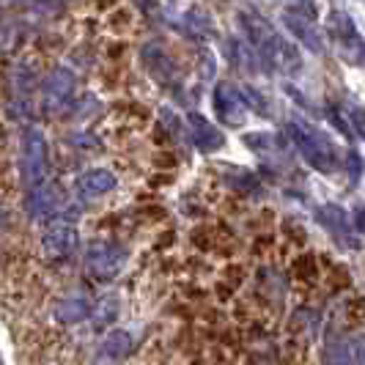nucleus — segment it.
<instances>
[{"label": "nucleus", "instance_id": "nucleus-5", "mask_svg": "<svg viewBox=\"0 0 365 365\" xmlns=\"http://www.w3.org/2000/svg\"><path fill=\"white\" fill-rule=\"evenodd\" d=\"M327 34L332 38V44L341 50V55L346 58L349 63H365V38L357 31V25L351 22L346 11H332L327 17Z\"/></svg>", "mask_w": 365, "mask_h": 365}, {"label": "nucleus", "instance_id": "nucleus-3", "mask_svg": "<svg viewBox=\"0 0 365 365\" xmlns=\"http://www.w3.org/2000/svg\"><path fill=\"white\" fill-rule=\"evenodd\" d=\"M86 269L91 274L93 280H102V283H108V280H115L118 274L124 272V267H127L129 261V253L124 245H118V242H108V239H96L88 245V250H86Z\"/></svg>", "mask_w": 365, "mask_h": 365}, {"label": "nucleus", "instance_id": "nucleus-10", "mask_svg": "<svg viewBox=\"0 0 365 365\" xmlns=\"http://www.w3.org/2000/svg\"><path fill=\"white\" fill-rule=\"evenodd\" d=\"M74 93V74L66 66H58L50 72V77L44 80V91H41V105L47 113L66 108V102Z\"/></svg>", "mask_w": 365, "mask_h": 365}, {"label": "nucleus", "instance_id": "nucleus-4", "mask_svg": "<svg viewBox=\"0 0 365 365\" xmlns=\"http://www.w3.org/2000/svg\"><path fill=\"white\" fill-rule=\"evenodd\" d=\"M47 163H50V157H47L44 132L36 127L25 129L22 146H19V168H22V182L28 190L47 182Z\"/></svg>", "mask_w": 365, "mask_h": 365}, {"label": "nucleus", "instance_id": "nucleus-19", "mask_svg": "<svg viewBox=\"0 0 365 365\" xmlns=\"http://www.w3.org/2000/svg\"><path fill=\"white\" fill-rule=\"evenodd\" d=\"M349 121H351V129L365 140V108L351 105V108H349Z\"/></svg>", "mask_w": 365, "mask_h": 365}, {"label": "nucleus", "instance_id": "nucleus-17", "mask_svg": "<svg viewBox=\"0 0 365 365\" xmlns=\"http://www.w3.org/2000/svg\"><path fill=\"white\" fill-rule=\"evenodd\" d=\"M316 217H319V222H324L329 231H338V234H349L351 231L346 212L341 206H335V203H324L322 209H316Z\"/></svg>", "mask_w": 365, "mask_h": 365}, {"label": "nucleus", "instance_id": "nucleus-21", "mask_svg": "<svg viewBox=\"0 0 365 365\" xmlns=\"http://www.w3.org/2000/svg\"><path fill=\"white\" fill-rule=\"evenodd\" d=\"M354 225H357L360 234H365V206H360V209L354 212Z\"/></svg>", "mask_w": 365, "mask_h": 365}, {"label": "nucleus", "instance_id": "nucleus-1", "mask_svg": "<svg viewBox=\"0 0 365 365\" xmlns=\"http://www.w3.org/2000/svg\"><path fill=\"white\" fill-rule=\"evenodd\" d=\"M239 22H242V31L247 36V44L253 47V53H256L261 66L299 72V53H297V47L289 44L283 36H277L272 25H267V19H261L253 11H242Z\"/></svg>", "mask_w": 365, "mask_h": 365}, {"label": "nucleus", "instance_id": "nucleus-11", "mask_svg": "<svg viewBox=\"0 0 365 365\" xmlns=\"http://www.w3.org/2000/svg\"><path fill=\"white\" fill-rule=\"evenodd\" d=\"M140 58H143L146 69L151 72V77H154L157 83H163V86H176V83H179V66H176V61H173V58L168 55V50L160 47L157 41L146 44V47L140 50Z\"/></svg>", "mask_w": 365, "mask_h": 365}, {"label": "nucleus", "instance_id": "nucleus-16", "mask_svg": "<svg viewBox=\"0 0 365 365\" xmlns=\"http://www.w3.org/2000/svg\"><path fill=\"white\" fill-rule=\"evenodd\" d=\"M118 297H102L96 305H93V311H91V322H93V327L96 329H105L110 327V324H115V316H118Z\"/></svg>", "mask_w": 365, "mask_h": 365}, {"label": "nucleus", "instance_id": "nucleus-13", "mask_svg": "<svg viewBox=\"0 0 365 365\" xmlns=\"http://www.w3.org/2000/svg\"><path fill=\"white\" fill-rule=\"evenodd\" d=\"M115 184H118V179L108 168H91L77 179V195L86 201H93V198H102V195L113 192Z\"/></svg>", "mask_w": 365, "mask_h": 365}, {"label": "nucleus", "instance_id": "nucleus-22", "mask_svg": "<svg viewBox=\"0 0 365 365\" xmlns=\"http://www.w3.org/2000/svg\"><path fill=\"white\" fill-rule=\"evenodd\" d=\"M135 3H138L143 11H148V9H151V0H135Z\"/></svg>", "mask_w": 365, "mask_h": 365}, {"label": "nucleus", "instance_id": "nucleus-9", "mask_svg": "<svg viewBox=\"0 0 365 365\" xmlns=\"http://www.w3.org/2000/svg\"><path fill=\"white\" fill-rule=\"evenodd\" d=\"M41 250L53 261H66L80 250V234L72 222H55L41 234Z\"/></svg>", "mask_w": 365, "mask_h": 365}, {"label": "nucleus", "instance_id": "nucleus-6", "mask_svg": "<svg viewBox=\"0 0 365 365\" xmlns=\"http://www.w3.org/2000/svg\"><path fill=\"white\" fill-rule=\"evenodd\" d=\"M280 19H283L286 31H289L305 50H311V53H322V50H324L322 34H319V28H316V9H313L311 3H308V6H305V3H294L292 9L283 11Z\"/></svg>", "mask_w": 365, "mask_h": 365}, {"label": "nucleus", "instance_id": "nucleus-18", "mask_svg": "<svg viewBox=\"0 0 365 365\" xmlns=\"http://www.w3.org/2000/svg\"><path fill=\"white\" fill-rule=\"evenodd\" d=\"M349 365H365V335L349 341Z\"/></svg>", "mask_w": 365, "mask_h": 365}, {"label": "nucleus", "instance_id": "nucleus-7", "mask_svg": "<svg viewBox=\"0 0 365 365\" xmlns=\"http://www.w3.org/2000/svg\"><path fill=\"white\" fill-rule=\"evenodd\" d=\"M212 108H215V115H217L222 124H228V127L245 124L247 110H250L245 93L239 91L237 86H231V83L215 86V91H212Z\"/></svg>", "mask_w": 365, "mask_h": 365}, {"label": "nucleus", "instance_id": "nucleus-2", "mask_svg": "<svg viewBox=\"0 0 365 365\" xmlns=\"http://www.w3.org/2000/svg\"><path fill=\"white\" fill-rule=\"evenodd\" d=\"M286 132L292 138L294 148L302 154V160L311 165L313 170L319 173H335L341 168V157H338V148L332 146L327 135L319 127L308 124L305 118H292L286 124Z\"/></svg>", "mask_w": 365, "mask_h": 365}, {"label": "nucleus", "instance_id": "nucleus-12", "mask_svg": "<svg viewBox=\"0 0 365 365\" xmlns=\"http://www.w3.org/2000/svg\"><path fill=\"white\" fill-rule=\"evenodd\" d=\"M187 127H190V138H192L195 148L203 154H212L225 146V135L201 113H187Z\"/></svg>", "mask_w": 365, "mask_h": 365}, {"label": "nucleus", "instance_id": "nucleus-20", "mask_svg": "<svg viewBox=\"0 0 365 365\" xmlns=\"http://www.w3.org/2000/svg\"><path fill=\"white\" fill-rule=\"evenodd\" d=\"M346 168H349V173H351V182H357L360 173H363V163H360V154H357V151H349L346 154Z\"/></svg>", "mask_w": 365, "mask_h": 365}, {"label": "nucleus", "instance_id": "nucleus-8", "mask_svg": "<svg viewBox=\"0 0 365 365\" xmlns=\"http://www.w3.org/2000/svg\"><path fill=\"white\" fill-rule=\"evenodd\" d=\"M28 215L36 220L44 217H72L69 209H63V198H61V190L53 182H41L36 187L28 190V201H25Z\"/></svg>", "mask_w": 365, "mask_h": 365}, {"label": "nucleus", "instance_id": "nucleus-15", "mask_svg": "<svg viewBox=\"0 0 365 365\" xmlns=\"http://www.w3.org/2000/svg\"><path fill=\"white\" fill-rule=\"evenodd\" d=\"M129 349H132L129 332H124V329H113L108 338L102 341L99 354H102L105 360H124V357L129 354Z\"/></svg>", "mask_w": 365, "mask_h": 365}, {"label": "nucleus", "instance_id": "nucleus-14", "mask_svg": "<svg viewBox=\"0 0 365 365\" xmlns=\"http://www.w3.org/2000/svg\"><path fill=\"white\" fill-rule=\"evenodd\" d=\"M53 313L61 324H80V322H86V319L91 316V305H88V299H86V297L72 294V297L58 299Z\"/></svg>", "mask_w": 365, "mask_h": 365}]
</instances>
